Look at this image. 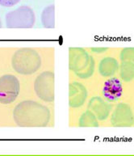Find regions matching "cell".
I'll list each match as a JSON object with an SVG mask.
<instances>
[{
  "instance_id": "obj_6",
  "label": "cell",
  "mask_w": 134,
  "mask_h": 156,
  "mask_svg": "<svg viewBox=\"0 0 134 156\" xmlns=\"http://www.w3.org/2000/svg\"><path fill=\"white\" fill-rule=\"evenodd\" d=\"M87 54L83 49L79 48H70L69 49V69L73 70L79 77L83 79L84 70H86L87 66H92L94 63L90 65H86L90 60Z\"/></svg>"
},
{
  "instance_id": "obj_2",
  "label": "cell",
  "mask_w": 134,
  "mask_h": 156,
  "mask_svg": "<svg viewBox=\"0 0 134 156\" xmlns=\"http://www.w3.org/2000/svg\"><path fill=\"white\" fill-rule=\"evenodd\" d=\"M12 66L20 75H32L41 66V58L35 49L22 48L17 50L12 59Z\"/></svg>"
},
{
  "instance_id": "obj_3",
  "label": "cell",
  "mask_w": 134,
  "mask_h": 156,
  "mask_svg": "<svg viewBox=\"0 0 134 156\" xmlns=\"http://www.w3.org/2000/svg\"><path fill=\"white\" fill-rule=\"evenodd\" d=\"M36 22L34 12L28 6H22L8 12L6 16V24L10 28H30Z\"/></svg>"
},
{
  "instance_id": "obj_9",
  "label": "cell",
  "mask_w": 134,
  "mask_h": 156,
  "mask_svg": "<svg viewBox=\"0 0 134 156\" xmlns=\"http://www.w3.org/2000/svg\"><path fill=\"white\" fill-rule=\"evenodd\" d=\"M41 23L46 28H53L55 27L54 5L48 6L43 10L41 14Z\"/></svg>"
},
{
  "instance_id": "obj_10",
  "label": "cell",
  "mask_w": 134,
  "mask_h": 156,
  "mask_svg": "<svg viewBox=\"0 0 134 156\" xmlns=\"http://www.w3.org/2000/svg\"><path fill=\"white\" fill-rule=\"evenodd\" d=\"M20 0H0V6L4 7H12L16 5Z\"/></svg>"
},
{
  "instance_id": "obj_4",
  "label": "cell",
  "mask_w": 134,
  "mask_h": 156,
  "mask_svg": "<svg viewBox=\"0 0 134 156\" xmlns=\"http://www.w3.org/2000/svg\"><path fill=\"white\" fill-rule=\"evenodd\" d=\"M20 90V83L13 75L0 77V104L9 105L16 100Z\"/></svg>"
},
{
  "instance_id": "obj_5",
  "label": "cell",
  "mask_w": 134,
  "mask_h": 156,
  "mask_svg": "<svg viewBox=\"0 0 134 156\" xmlns=\"http://www.w3.org/2000/svg\"><path fill=\"white\" fill-rule=\"evenodd\" d=\"M34 90L37 96L44 102L54 100V74L52 71H44L34 82Z\"/></svg>"
},
{
  "instance_id": "obj_8",
  "label": "cell",
  "mask_w": 134,
  "mask_h": 156,
  "mask_svg": "<svg viewBox=\"0 0 134 156\" xmlns=\"http://www.w3.org/2000/svg\"><path fill=\"white\" fill-rule=\"evenodd\" d=\"M86 91L81 83L74 82L69 84V103L72 108H78L83 105L86 97Z\"/></svg>"
},
{
  "instance_id": "obj_1",
  "label": "cell",
  "mask_w": 134,
  "mask_h": 156,
  "mask_svg": "<svg viewBox=\"0 0 134 156\" xmlns=\"http://www.w3.org/2000/svg\"><path fill=\"white\" fill-rule=\"evenodd\" d=\"M13 117L20 127H44L49 124L50 112L44 105L25 100L15 108Z\"/></svg>"
},
{
  "instance_id": "obj_7",
  "label": "cell",
  "mask_w": 134,
  "mask_h": 156,
  "mask_svg": "<svg viewBox=\"0 0 134 156\" xmlns=\"http://www.w3.org/2000/svg\"><path fill=\"white\" fill-rule=\"evenodd\" d=\"M122 83L118 78H111L104 83L103 95L109 102H114L122 96Z\"/></svg>"
},
{
  "instance_id": "obj_11",
  "label": "cell",
  "mask_w": 134,
  "mask_h": 156,
  "mask_svg": "<svg viewBox=\"0 0 134 156\" xmlns=\"http://www.w3.org/2000/svg\"><path fill=\"white\" fill-rule=\"evenodd\" d=\"M1 25H2V24H1V21H0V28H1Z\"/></svg>"
}]
</instances>
